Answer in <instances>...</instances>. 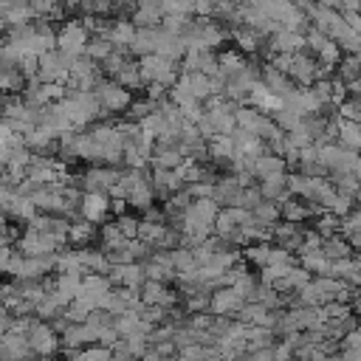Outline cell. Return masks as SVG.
Listing matches in <instances>:
<instances>
[{
	"mask_svg": "<svg viewBox=\"0 0 361 361\" xmlns=\"http://www.w3.org/2000/svg\"><path fill=\"white\" fill-rule=\"evenodd\" d=\"M56 42H59V48H62L65 54L76 56L79 51H85V48H87V42H90V31H87V25H85V23H79V20H68V23L59 28Z\"/></svg>",
	"mask_w": 361,
	"mask_h": 361,
	"instance_id": "1",
	"label": "cell"
},
{
	"mask_svg": "<svg viewBox=\"0 0 361 361\" xmlns=\"http://www.w3.org/2000/svg\"><path fill=\"white\" fill-rule=\"evenodd\" d=\"M141 73H144V79H147V82L166 85L169 79H175V59H166L164 54L141 56Z\"/></svg>",
	"mask_w": 361,
	"mask_h": 361,
	"instance_id": "2",
	"label": "cell"
},
{
	"mask_svg": "<svg viewBox=\"0 0 361 361\" xmlns=\"http://www.w3.org/2000/svg\"><path fill=\"white\" fill-rule=\"evenodd\" d=\"M319 155H322L324 169H327V172H333V175L353 172L355 158H358V152H353V149H347V147H341V144H338V147H336V144L322 147V149H319Z\"/></svg>",
	"mask_w": 361,
	"mask_h": 361,
	"instance_id": "3",
	"label": "cell"
},
{
	"mask_svg": "<svg viewBox=\"0 0 361 361\" xmlns=\"http://www.w3.org/2000/svg\"><path fill=\"white\" fill-rule=\"evenodd\" d=\"M336 79L344 87H353L361 82V54H344L336 65Z\"/></svg>",
	"mask_w": 361,
	"mask_h": 361,
	"instance_id": "4",
	"label": "cell"
},
{
	"mask_svg": "<svg viewBox=\"0 0 361 361\" xmlns=\"http://www.w3.org/2000/svg\"><path fill=\"white\" fill-rule=\"evenodd\" d=\"M99 99H102V104H104V107H113V110H118V107H124V104H127V93H124V87H121V85H102Z\"/></svg>",
	"mask_w": 361,
	"mask_h": 361,
	"instance_id": "5",
	"label": "cell"
},
{
	"mask_svg": "<svg viewBox=\"0 0 361 361\" xmlns=\"http://www.w3.org/2000/svg\"><path fill=\"white\" fill-rule=\"evenodd\" d=\"M254 169H257L262 178H271V175H282L285 164H282V158H276V155H262V158L254 161Z\"/></svg>",
	"mask_w": 361,
	"mask_h": 361,
	"instance_id": "6",
	"label": "cell"
},
{
	"mask_svg": "<svg viewBox=\"0 0 361 361\" xmlns=\"http://www.w3.org/2000/svg\"><path fill=\"white\" fill-rule=\"evenodd\" d=\"M82 212H85V217H87V220H99V217L107 212V203H104V197H102V195H87V197H85Z\"/></svg>",
	"mask_w": 361,
	"mask_h": 361,
	"instance_id": "7",
	"label": "cell"
},
{
	"mask_svg": "<svg viewBox=\"0 0 361 361\" xmlns=\"http://www.w3.org/2000/svg\"><path fill=\"white\" fill-rule=\"evenodd\" d=\"M285 189H288V180H285L282 175H271V178H265V183H262V195H268V197H279Z\"/></svg>",
	"mask_w": 361,
	"mask_h": 361,
	"instance_id": "8",
	"label": "cell"
},
{
	"mask_svg": "<svg viewBox=\"0 0 361 361\" xmlns=\"http://www.w3.org/2000/svg\"><path fill=\"white\" fill-rule=\"evenodd\" d=\"M282 212H285V217H290V220H302L310 209H305V206H302V203H296V200H288Z\"/></svg>",
	"mask_w": 361,
	"mask_h": 361,
	"instance_id": "9",
	"label": "cell"
},
{
	"mask_svg": "<svg viewBox=\"0 0 361 361\" xmlns=\"http://www.w3.org/2000/svg\"><path fill=\"white\" fill-rule=\"evenodd\" d=\"M254 212H257V217L265 220V223H271V220L276 217V206H271V203H257Z\"/></svg>",
	"mask_w": 361,
	"mask_h": 361,
	"instance_id": "10",
	"label": "cell"
},
{
	"mask_svg": "<svg viewBox=\"0 0 361 361\" xmlns=\"http://www.w3.org/2000/svg\"><path fill=\"white\" fill-rule=\"evenodd\" d=\"M214 305H217V307H231V305H237V296H234V290H223V293L214 299Z\"/></svg>",
	"mask_w": 361,
	"mask_h": 361,
	"instance_id": "11",
	"label": "cell"
},
{
	"mask_svg": "<svg viewBox=\"0 0 361 361\" xmlns=\"http://www.w3.org/2000/svg\"><path fill=\"white\" fill-rule=\"evenodd\" d=\"M353 175L358 178V183H361V155L355 158V166H353Z\"/></svg>",
	"mask_w": 361,
	"mask_h": 361,
	"instance_id": "12",
	"label": "cell"
},
{
	"mask_svg": "<svg viewBox=\"0 0 361 361\" xmlns=\"http://www.w3.org/2000/svg\"><path fill=\"white\" fill-rule=\"evenodd\" d=\"M319 6H327V8H336L338 11V0H316Z\"/></svg>",
	"mask_w": 361,
	"mask_h": 361,
	"instance_id": "13",
	"label": "cell"
}]
</instances>
